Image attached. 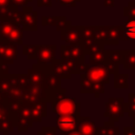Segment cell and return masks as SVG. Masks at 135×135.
I'll list each match as a JSON object with an SVG mask.
<instances>
[{
  "instance_id": "14",
  "label": "cell",
  "mask_w": 135,
  "mask_h": 135,
  "mask_svg": "<svg viewBox=\"0 0 135 135\" xmlns=\"http://www.w3.org/2000/svg\"><path fill=\"white\" fill-rule=\"evenodd\" d=\"M41 100H44L43 98V91L42 88L33 84L32 82L24 89V95H23V101L35 104Z\"/></svg>"
},
{
  "instance_id": "26",
  "label": "cell",
  "mask_w": 135,
  "mask_h": 135,
  "mask_svg": "<svg viewBox=\"0 0 135 135\" xmlns=\"http://www.w3.org/2000/svg\"><path fill=\"white\" fill-rule=\"evenodd\" d=\"M11 84H12V76H11V74L4 75V76H0V93L5 98H7Z\"/></svg>"
},
{
  "instance_id": "11",
  "label": "cell",
  "mask_w": 135,
  "mask_h": 135,
  "mask_svg": "<svg viewBox=\"0 0 135 135\" xmlns=\"http://www.w3.org/2000/svg\"><path fill=\"white\" fill-rule=\"evenodd\" d=\"M103 83L90 81L83 74H80V93L82 94H93L95 98H99L101 94L105 92Z\"/></svg>"
},
{
  "instance_id": "5",
  "label": "cell",
  "mask_w": 135,
  "mask_h": 135,
  "mask_svg": "<svg viewBox=\"0 0 135 135\" xmlns=\"http://www.w3.org/2000/svg\"><path fill=\"white\" fill-rule=\"evenodd\" d=\"M124 99L123 97H111L105 103V111L103 116L109 118L110 121L117 122L124 116Z\"/></svg>"
},
{
  "instance_id": "27",
  "label": "cell",
  "mask_w": 135,
  "mask_h": 135,
  "mask_svg": "<svg viewBox=\"0 0 135 135\" xmlns=\"http://www.w3.org/2000/svg\"><path fill=\"white\" fill-rule=\"evenodd\" d=\"M124 111L129 117H133L135 115V93L128 94V101L124 102Z\"/></svg>"
},
{
  "instance_id": "42",
  "label": "cell",
  "mask_w": 135,
  "mask_h": 135,
  "mask_svg": "<svg viewBox=\"0 0 135 135\" xmlns=\"http://www.w3.org/2000/svg\"><path fill=\"white\" fill-rule=\"evenodd\" d=\"M115 0H103V5L104 6H114Z\"/></svg>"
},
{
  "instance_id": "43",
  "label": "cell",
  "mask_w": 135,
  "mask_h": 135,
  "mask_svg": "<svg viewBox=\"0 0 135 135\" xmlns=\"http://www.w3.org/2000/svg\"><path fill=\"white\" fill-rule=\"evenodd\" d=\"M5 101H6V98L0 93V103H5Z\"/></svg>"
},
{
  "instance_id": "32",
  "label": "cell",
  "mask_w": 135,
  "mask_h": 135,
  "mask_svg": "<svg viewBox=\"0 0 135 135\" xmlns=\"http://www.w3.org/2000/svg\"><path fill=\"white\" fill-rule=\"evenodd\" d=\"M99 64H101L105 69V71L108 72V74H110V75H115V74L119 73V65L118 64L109 63L108 61H104V62L99 63Z\"/></svg>"
},
{
  "instance_id": "17",
  "label": "cell",
  "mask_w": 135,
  "mask_h": 135,
  "mask_svg": "<svg viewBox=\"0 0 135 135\" xmlns=\"http://www.w3.org/2000/svg\"><path fill=\"white\" fill-rule=\"evenodd\" d=\"M18 45L12 41H6V46L2 57L0 58V62L6 64H13L18 57Z\"/></svg>"
},
{
  "instance_id": "13",
  "label": "cell",
  "mask_w": 135,
  "mask_h": 135,
  "mask_svg": "<svg viewBox=\"0 0 135 135\" xmlns=\"http://www.w3.org/2000/svg\"><path fill=\"white\" fill-rule=\"evenodd\" d=\"M50 72L55 74L61 79H70L73 74L71 66L63 59H56L50 65Z\"/></svg>"
},
{
  "instance_id": "7",
  "label": "cell",
  "mask_w": 135,
  "mask_h": 135,
  "mask_svg": "<svg viewBox=\"0 0 135 135\" xmlns=\"http://www.w3.org/2000/svg\"><path fill=\"white\" fill-rule=\"evenodd\" d=\"M37 12L31 5L21 7L20 9V25L23 31H37Z\"/></svg>"
},
{
  "instance_id": "24",
  "label": "cell",
  "mask_w": 135,
  "mask_h": 135,
  "mask_svg": "<svg viewBox=\"0 0 135 135\" xmlns=\"http://www.w3.org/2000/svg\"><path fill=\"white\" fill-rule=\"evenodd\" d=\"M95 39L97 42L105 46L108 40V25H96Z\"/></svg>"
},
{
  "instance_id": "3",
  "label": "cell",
  "mask_w": 135,
  "mask_h": 135,
  "mask_svg": "<svg viewBox=\"0 0 135 135\" xmlns=\"http://www.w3.org/2000/svg\"><path fill=\"white\" fill-rule=\"evenodd\" d=\"M52 110L56 115H76L81 116V103L75 98L64 97L58 101L51 102Z\"/></svg>"
},
{
  "instance_id": "21",
  "label": "cell",
  "mask_w": 135,
  "mask_h": 135,
  "mask_svg": "<svg viewBox=\"0 0 135 135\" xmlns=\"http://www.w3.org/2000/svg\"><path fill=\"white\" fill-rule=\"evenodd\" d=\"M124 50H107V61L113 64H121Z\"/></svg>"
},
{
  "instance_id": "37",
  "label": "cell",
  "mask_w": 135,
  "mask_h": 135,
  "mask_svg": "<svg viewBox=\"0 0 135 135\" xmlns=\"http://www.w3.org/2000/svg\"><path fill=\"white\" fill-rule=\"evenodd\" d=\"M32 1H33V0H11V4L21 8V7H23V6L28 5Z\"/></svg>"
},
{
  "instance_id": "18",
  "label": "cell",
  "mask_w": 135,
  "mask_h": 135,
  "mask_svg": "<svg viewBox=\"0 0 135 135\" xmlns=\"http://www.w3.org/2000/svg\"><path fill=\"white\" fill-rule=\"evenodd\" d=\"M123 33L122 25H108V40L105 45H118Z\"/></svg>"
},
{
  "instance_id": "25",
  "label": "cell",
  "mask_w": 135,
  "mask_h": 135,
  "mask_svg": "<svg viewBox=\"0 0 135 135\" xmlns=\"http://www.w3.org/2000/svg\"><path fill=\"white\" fill-rule=\"evenodd\" d=\"M129 74L117 73L114 75V88L116 89H128L129 88Z\"/></svg>"
},
{
  "instance_id": "28",
  "label": "cell",
  "mask_w": 135,
  "mask_h": 135,
  "mask_svg": "<svg viewBox=\"0 0 135 135\" xmlns=\"http://www.w3.org/2000/svg\"><path fill=\"white\" fill-rule=\"evenodd\" d=\"M38 51V45L36 44H23L22 45V53L26 55V57L31 60H36V54Z\"/></svg>"
},
{
  "instance_id": "12",
  "label": "cell",
  "mask_w": 135,
  "mask_h": 135,
  "mask_svg": "<svg viewBox=\"0 0 135 135\" xmlns=\"http://www.w3.org/2000/svg\"><path fill=\"white\" fill-rule=\"evenodd\" d=\"M82 26L71 25L66 30L60 32V39L66 44H75L82 41Z\"/></svg>"
},
{
  "instance_id": "31",
  "label": "cell",
  "mask_w": 135,
  "mask_h": 135,
  "mask_svg": "<svg viewBox=\"0 0 135 135\" xmlns=\"http://www.w3.org/2000/svg\"><path fill=\"white\" fill-rule=\"evenodd\" d=\"M59 16H45L41 17V24L42 26H56Z\"/></svg>"
},
{
  "instance_id": "29",
  "label": "cell",
  "mask_w": 135,
  "mask_h": 135,
  "mask_svg": "<svg viewBox=\"0 0 135 135\" xmlns=\"http://www.w3.org/2000/svg\"><path fill=\"white\" fill-rule=\"evenodd\" d=\"M14 129H15V127H14V123L11 120V118L0 120V132H2L3 135H9V133H12L14 131Z\"/></svg>"
},
{
  "instance_id": "39",
  "label": "cell",
  "mask_w": 135,
  "mask_h": 135,
  "mask_svg": "<svg viewBox=\"0 0 135 135\" xmlns=\"http://www.w3.org/2000/svg\"><path fill=\"white\" fill-rule=\"evenodd\" d=\"M37 6L39 7H51L52 0H37Z\"/></svg>"
},
{
  "instance_id": "1",
  "label": "cell",
  "mask_w": 135,
  "mask_h": 135,
  "mask_svg": "<svg viewBox=\"0 0 135 135\" xmlns=\"http://www.w3.org/2000/svg\"><path fill=\"white\" fill-rule=\"evenodd\" d=\"M9 118L14 123V127L19 132H26L30 128L33 127V111L32 104L22 100L20 107L14 111H9Z\"/></svg>"
},
{
  "instance_id": "36",
  "label": "cell",
  "mask_w": 135,
  "mask_h": 135,
  "mask_svg": "<svg viewBox=\"0 0 135 135\" xmlns=\"http://www.w3.org/2000/svg\"><path fill=\"white\" fill-rule=\"evenodd\" d=\"M60 5L62 6H66V7H75L76 4L78 2H80L81 0H57Z\"/></svg>"
},
{
  "instance_id": "38",
  "label": "cell",
  "mask_w": 135,
  "mask_h": 135,
  "mask_svg": "<svg viewBox=\"0 0 135 135\" xmlns=\"http://www.w3.org/2000/svg\"><path fill=\"white\" fill-rule=\"evenodd\" d=\"M8 65L6 63L0 62V76H4V75H8Z\"/></svg>"
},
{
  "instance_id": "2",
  "label": "cell",
  "mask_w": 135,
  "mask_h": 135,
  "mask_svg": "<svg viewBox=\"0 0 135 135\" xmlns=\"http://www.w3.org/2000/svg\"><path fill=\"white\" fill-rule=\"evenodd\" d=\"M0 39L12 41L17 45H23V28L14 21L0 20Z\"/></svg>"
},
{
  "instance_id": "23",
  "label": "cell",
  "mask_w": 135,
  "mask_h": 135,
  "mask_svg": "<svg viewBox=\"0 0 135 135\" xmlns=\"http://www.w3.org/2000/svg\"><path fill=\"white\" fill-rule=\"evenodd\" d=\"M122 65L126 70H135V50H124Z\"/></svg>"
},
{
  "instance_id": "34",
  "label": "cell",
  "mask_w": 135,
  "mask_h": 135,
  "mask_svg": "<svg viewBox=\"0 0 135 135\" xmlns=\"http://www.w3.org/2000/svg\"><path fill=\"white\" fill-rule=\"evenodd\" d=\"M56 127H42L40 131L37 132V135H57Z\"/></svg>"
},
{
  "instance_id": "30",
  "label": "cell",
  "mask_w": 135,
  "mask_h": 135,
  "mask_svg": "<svg viewBox=\"0 0 135 135\" xmlns=\"http://www.w3.org/2000/svg\"><path fill=\"white\" fill-rule=\"evenodd\" d=\"M123 16L129 19H135V1H130L123 6Z\"/></svg>"
},
{
  "instance_id": "40",
  "label": "cell",
  "mask_w": 135,
  "mask_h": 135,
  "mask_svg": "<svg viewBox=\"0 0 135 135\" xmlns=\"http://www.w3.org/2000/svg\"><path fill=\"white\" fill-rule=\"evenodd\" d=\"M123 135H135V126L133 127H123Z\"/></svg>"
},
{
  "instance_id": "33",
  "label": "cell",
  "mask_w": 135,
  "mask_h": 135,
  "mask_svg": "<svg viewBox=\"0 0 135 135\" xmlns=\"http://www.w3.org/2000/svg\"><path fill=\"white\" fill-rule=\"evenodd\" d=\"M11 5V0H0V20L6 15Z\"/></svg>"
},
{
  "instance_id": "44",
  "label": "cell",
  "mask_w": 135,
  "mask_h": 135,
  "mask_svg": "<svg viewBox=\"0 0 135 135\" xmlns=\"http://www.w3.org/2000/svg\"><path fill=\"white\" fill-rule=\"evenodd\" d=\"M69 135H82L78 130H75V131H73V132H71Z\"/></svg>"
},
{
  "instance_id": "15",
  "label": "cell",
  "mask_w": 135,
  "mask_h": 135,
  "mask_svg": "<svg viewBox=\"0 0 135 135\" xmlns=\"http://www.w3.org/2000/svg\"><path fill=\"white\" fill-rule=\"evenodd\" d=\"M27 75L33 84L38 85V86L42 88V90H43V83H44V79H45V75H46V72L44 70H42L37 63H34L32 65V68L27 70Z\"/></svg>"
},
{
  "instance_id": "6",
  "label": "cell",
  "mask_w": 135,
  "mask_h": 135,
  "mask_svg": "<svg viewBox=\"0 0 135 135\" xmlns=\"http://www.w3.org/2000/svg\"><path fill=\"white\" fill-rule=\"evenodd\" d=\"M76 115H56V129L60 135H69L78 129V119Z\"/></svg>"
},
{
  "instance_id": "41",
  "label": "cell",
  "mask_w": 135,
  "mask_h": 135,
  "mask_svg": "<svg viewBox=\"0 0 135 135\" xmlns=\"http://www.w3.org/2000/svg\"><path fill=\"white\" fill-rule=\"evenodd\" d=\"M5 46H6V40L0 39V58L2 57V55H3V53H4Z\"/></svg>"
},
{
  "instance_id": "22",
  "label": "cell",
  "mask_w": 135,
  "mask_h": 135,
  "mask_svg": "<svg viewBox=\"0 0 135 135\" xmlns=\"http://www.w3.org/2000/svg\"><path fill=\"white\" fill-rule=\"evenodd\" d=\"M89 56H90V63L89 64L93 65V64L102 63V62L107 61V50H105V47L98 49V50L90 53Z\"/></svg>"
},
{
  "instance_id": "4",
  "label": "cell",
  "mask_w": 135,
  "mask_h": 135,
  "mask_svg": "<svg viewBox=\"0 0 135 135\" xmlns=\"http://www.w3.org/2000/svg\"><path fill=\"white\" fill-rule=\"evenodd\" d=\"M85 55L88 54L82 41L75 44H62L60 46V56L63 60L85 63Z\"/></svg>"
},
{
  "instance_id": "20",
  "label": "cell",
  "mask_w": 135,
  "mask_h": 135,
  "mask_svg": "<svg viewBox=\"0 0 135 135\" xmlns=\"http://www.w3.org/2000/svg\"><path fill=\"white\" fill-rule=\"evenodd\" d=\"M97 135H119V128L109 120L102 127H97Z\"/></svg>"
},
{
  "instance_id": "16",
  "label": "cell",
  "mask_w": 135,
  "mask_h": 135,
  "mask_svg": "<svg viewBox=\"0 0 135 135\" xmlns=\"http://www.w3.org/2000/svg\"><path fill=\"white\" fill-rule=\"evenodd\" d=\"M82 135H97V127L88 116H80L78 119V129Z\"/></svg>"
},
{
  "instance_id": "9",
  "label": "cell",
  "mask_w": 135,
  "mask_h": 135,
  "mask_svg": "<svg viewBox=\"0 0 135 135\" xmlns=\"http://www.w3.org/2000/svg\"><path fill=\"white\" fill-rule=\"evenodd\" d=\"M90 81L93 82H100L103 84H109L110 83V74L105 71V69L101 64H93L89 65L88 70L82 73Z\"/></svg>"
},
{
  "instance_id": "19",
  "label": "cell",
  "mask_w": 135,
  "mask_h": 135,
  "mask_svg": "<svg viewBox=\"0 0 135 135\" xmlns=\"http://www.w3.org/2000/svg\"><path fill=\"white\" fill-rule=\"evenodd\" d=\"M123 26V33L121 40L128 41V40H135V19H129L126 20L122 23Z\"/></svg>"
},
{
  "instance_id": "8",
  "label": "cell",
  "mask_w": 135,
  "mask_h": 135,
  "mask_svg": "<svg viewBox=\"0 0 135 135\" xmlns=\"http://www.w3.org/2000/svg\"><path fill=\"white\" fill-rule=\"evenodd\" d=\"M61 78L56 76L55 74L47 72L45 75L44 83H43V98L47 101V103H51L52 97L58 90L61 89Z\"/></svg>"
},
{
  "instance_id": "35",
  "label": "cell",
  "mask_w": 135,
  "mask_h": 135,
  "mask_svg": "<svg viewBox=\"0 0 135 135\" xmlns=\"http://www.w3.org/2000/svg\"><path fill=\"white\" fill-rule=\"evenodd\" d=\"M9 118V109L6 103H0V120Z\"/></svg>"
},
{
  "instance_id": "10",
  "label": "cell",
  "mask_w": 135,
  "mask_h": 135,
  "mask_svg": "<svg viewBox=\"0 0 135 135\" xmlns=\"http://www.w3.org/2000/svg\"><path fill=\"white\" fill-rule=\"evenodd\" d=\"M56 49L55 44H40L36 54L37 63L42 65H51L56 60Z\"/></svg>"
},
{
  "instance_id": "45",
  "label": "cell",
  "mask_w": 135,
  "mask_h": 135,
  "mask_svg": "<svg viewBox=\"0 0 135 135\" xmlns=\"http://www.w3.org/2000/svg\"><path fill=\"white\" fill-rule=\"evenodd\" d=\"M132 118H133V126H135V115H134Z\"/></svg>"
}]
</instances>
